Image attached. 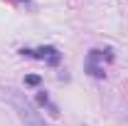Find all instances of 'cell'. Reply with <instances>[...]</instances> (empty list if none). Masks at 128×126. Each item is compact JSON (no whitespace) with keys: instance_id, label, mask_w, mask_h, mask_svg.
Listing matches in <instances>:
<instances>
[{"instance_id":"cell-1","label":"cell","mask_w":128,"mask_h":126,"mask_svg":"<svg viewBox=\"0 0 128 126\" xmlns=\"http://www.w3.org/2000/svg\"><path fill=\"white\" fill-rule=\"evenodd\" d=\"M5 96H8L10 106L15 109L17 119H20L25 126H47V121L42 119V114L32 106V101L22 94V92H17V89H8V92H5Z\"/></svg>"},{"instance_id":"cell-2","label":"cell","mask_w":128,"mask_h":126,"mask_svg":"<svg viewBox=\"0 0 128 126\" xmlns=\"http://www.w3.org/2000/svg\"><path fill=\"white\" fill-rule=\"evenodd\" d=\"M22 54H27V57H37V59H44L47 64H59L62 59V54H59V49L57 47H40V49H22Z\"/></svg>"},{"instance_id":"cell-3","label":"cell","mask_w":128,"mask_h":126,"mask_svg":"<svg viewBox=\"0 0 128 126\" xmlns=\"http://www.w3.org/2000/svg\"><path fill=\"white\" fill-rule=\"evenodd\" d=\"M37 101H40L42 106H49V114H54V116L59 114V111H57V106H54V104L49 101V96H47V94H37Z\"/></svg>"},{"instance_id":"cell-4","label":"cell","mask_w":128,"mask_h":126,"mask_svg":"<svg viewBox=\"0 0 128 126\" xmlns=\"http://www.w3.org/2000/svg\"><path fill=\"white\" fill-rule=\"evenodd\" d=\"M25 84H30V87H37V84H40V77H37V74H30V77L25 79Z\"/></svg>"}]
</instances>
